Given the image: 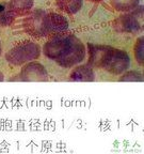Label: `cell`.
<instances>
[{"instance_id":"cell-3","label":"cell","mask_w":144,"mask_h":154,"mask_svg":"<svg viewBox=\"0 0 144 154\" xmlns=\"http://www.w3.org/2000/svg\"><path fill=\"white\" fill-rule=\"evenodd\" d=\"M41 48L33 41H22L13 46L5 55V60L10 64L18 66L33 61L40 57Z\"/></svg>"},{"instance_id":"cell-4","label":"cell","mask_w":144,"mask_h":154,"mask_svg":"<svg viewBox=\"0 0 144 154\" xmlns=\"http://www.w3.org/2000/svg\"><path fill=\"white\" fill-rule=\"evenodd\" d=\"M46 14L41 9L30 11L22 20V28L26 33L34 38L46 36Z\"/></svg>"},{"instance_id":"cell-8","label":"cell","mask_w":144,"mask_h":154,"mask_svg":"<svg viewBox=\"0 0 144 154\" xmlns=\"http://www.w3.org/2000/svg\"><path fill=\"white\" fill-rule=\"evenodd\" d=\"M70 79L72 82H94L95 73L90 65H79L70 72Z\"/></svg>"},{"instance_id":"cell-15","label":"cell","mask_w":144,"mask_h":154,"mask_svg":"<svg viewBox=\"0 0 144 154\" xmlns=\"http://www.w3.org/2000/svg\"><path fill=\"white\" fill-rule=\"evenodd\" d=\"M3 79H4V77H3V74L1 72H0V82H2Z\"/></svg>"},{"instance_id":"cell-2","label":"cell","mask_w":144,"mask_h":154,"mask_svg":"<svg viewBox=\"0 0 144 154\" xmlns=\"http://www.w3.org/2000/svg\"><path fill=\"white\" fill-rule=\"evenodd\" d=\"M89 61L91 67L104 69L113 75H120L129 69L130 58L128 54L118 48L107 45H88Z\"/></svg>"},{"instance_id":"cell-14","label":"cell","mask_w":144,"mask_h":154,"mask_svg":"<svg viewBox=\"0 0 144 154\" xmlns=\"http://www.w3.org/2000/svg\"><path fill=\"white\" fill-rule=\"evenodd\" d=\"M121 82H143V74L139 71H129L120 78Z\"/></svg>"},{"instance_id":"cell-10","label":"cell","mask_w":144,"mask_h":154,"mask_svg":"<svg viewBox=\"0 0 144 154\" xmlns=\"http://www.w3.org/2000/svg\"><path fill=\"white\" fill-rule=\"evenodd\" d=\"M56 3L67 14H75L82 7V0H56Z\"/></svg>"},{"instance_id":"cell-11","label":"cell","mask_w":144,"mask_h":154,"mask_svg":"<svg viewBox=\"0 0 144 154\" xmlns=\"http://www.w3.org/2000/svg\"><path fill=\"white\" fill-rule=\"evenodd\" d=\"M140 0H111V5L116 11L120 12H130L137 9Z\"/></svg>"},{"instance_id":"cell-6","label":"cell","mask_w":144,"mask_h":154,"mask_svg":"<svg viewBox=\"0 0 144 154\" xmlns=\"http://www.w3.org/2000/svg\"><path fill=\"white\" fill-rule=\"evenodd\" d=\"M19 79L22 82H47L48 73L41 63L30 61L22 66L19 73Z\"/></svg>"},{"instance_id":"cell-5","label":"cell","mask_w":144,"mask_h":154,"mask_svg":"<svg viewBox=\"0 0 144 154\" xmlns=\"http://www.w3.org/2000/svg\"><path fill=\"white\" fill-rule=\"evenodd\" d=\"M46 36H56L64 34L70 28L68 20L59 13H47L46 14Z\"/></svg>"},{"instance_id":"cell-16","label":"cell","mask_w":144,"mask_h":154,"mask_svg":"<svg viewBox=\"0 0 144 154\" xmlns=\"http://www.w3.org/2000/svg\"><path fill=\"white\" fill-rule=\"evenodd\" d=\"M89 1H91V2H100L103 0H89Z\"/></svg>"},{"instance_id":"cell-9","label":"cell","mask_w":144,"mask_h":154,"mask_svg":"<svg viewBox=\"0 0 144 154\" xmlns=\"http://www.w3.org/2000/svg\"><path fill=\"white\" fill-rule=\"evenodd\" d=\"M8 7L15 16H26L33 8V0H10Z\"/></svg>"},{"instance_id":"cell-13","label":"cell","mask_w":144,"mask_h":154,"mask_svg":"<svg viewBox=\"0 0 144 154\" xmlns=\"http://www.w3.org/2000/svg\"><path fill=\"white\" fill-rule=\"evenodd\" d=\"M144 38L143 36H140L136 41V44H134V58L137 62L139 63L140 65H143L144 63V53H143V43Z\"/></svg>"},{"instance_id":"cell-12","label":"cell","mask_w":144,"mask_h":154,"mask_svg":"<svg viewBox=\"0 0 144 154\" xmlns=\"http://www.w3.org/2000/svg\"><path fill=\"white\" fill-rule=\"evenodd\" d=\"M15 18V15L11 12V10L9 7H4V5H0V26L1 27H7L12 24L13 20Z\"/></svg>"},{"instance_id":"cell-7","label":"cell","mask_w":144,"mask_h":154,"mask_svg":"<svg viewBox=\"0 0 144 154\" xmlns=\"http://www.w3.org/2000/svg\"><path fill=\"white\" fill-rule=\"evenodd\" d=\"M115 31L121 33H137L142 29V25L138 19V15L134 13L124 14L118 17L113 22Z\"/></svg>"},{"instance_id":"cell-1","label":"cell","mask_w":144,"mask_h":154,"mask_svg":"<svg viewBox=\"0 0 144 154\" xmlns=\"http://www.w3.org/2000/svg\"><path fill=\"white\" fill-rule=\"evenodd\" d=\"M44 54L47 58L65 69L75 66L86 58V46L73 34H60L50 38L44 45Z\"/></svg>"},{"instance_id":"cell-17","label":"cell","mask_w":144,"mask_h":154,"mask_svg":"<svg viewBox=\"0 0 144 154\" xmlns=\"http://www.w3.org/2000/svg\"><path fill=\"white\" fill-rule=\"evenodd\" d=\"M0 55H1V44H0Z\"/></svg>"}]
</instances>
